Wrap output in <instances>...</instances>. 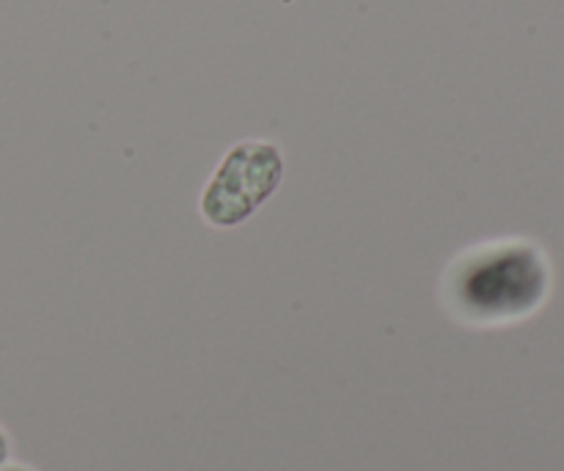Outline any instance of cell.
<instances>
[{"instance_id":"obj_1","label":"cell","mask_w":564,"mask_h":471,"mask_svg":"<svg viewBox=\"0 0 564 471\" xmlns=\"http://www.w3.org/2000/svg\"><path fill=\"white\" fill-rule=\"evenodd\" d=\"M554 290L549 251L529 237L474 243L452 257L441 301L468 329H507L534 318Z\"/></svg>"},{"instance_id":"obj_3","label":"cell","mask_w":564,"mask_h":471,"mask_svg":"<svg viewBox=\"0 0 564 471\" xmlns=\"http://www.w3.org/2000/svg\"><path fill=\"white\" fill-rule=\"evenodd\" d=\"M11 461V439L3 428H0V469Z\"/></svg>"},{"instance_id":"obj_4","label":"cell","mask_w":564,"mask_h":471,"mask_svg":"<svg viewBox=\"0 0 564 471\" xmlns=\"http://www.w3.org/2000/svg\"><path fill=\"white\" fill-rule=\"evenodd\" d=\"M0 471H33V469L25 467V463H11V461H9Z\"/></svg>"},{"instance_id":"obj_2","label":"cell","mask_w":564,"mask_h":471,"mask_svg":"<svg viewBox=\"0 0 564 471\" xmlns=\"http://www.w3.org/2000/svg\"><path fill=\"white\" fill-rule=\"evenodd\" d=\"M284 149L268 138H246L226 149L198 196V213L215 229L240 226L268 204L284 182Z\"/></svg>"}]
</instances>
